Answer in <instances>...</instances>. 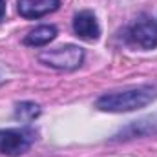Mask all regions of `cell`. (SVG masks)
Returning <instances> with one entry per match:
<instances>
[{"label": "cell", "instance_id": "obj_1", "mask_svg": "<svg viewBox=\"0 0 157 157\" xmlns=\"http://www.w3.org/2000/svg\"><path fill=\"white\" fill-rule=\"evenodd\" d=\"M155 99H157L155 88H152V86H139V88H130V90H124V91L106 93V95L97 99L95 106L101 112L124 113V112H133V110L144 108Z\"/></svg>", "mask_w": 157, "mask_h": 157}, {"label": "cell", "instance_id": "obj_2", "mask_svg": "<svg viewBox=\"0 0 157 157\" xmlns=\"http://www.w3.org/2000/svg\"><path fill=\"white\" fill-rule=\"evenodd\" d=\"M39 60L42 64L57 70H75L84 60V49L75 44H66L55 49H48L39 55Z\"/></svg>", "mask_w": 157, "mask_h": 157}, {"label": "cell", "instance_id": "obj_3", "mask_svg": "<svg viewBox=\"0 0 157 157\" xmlns=\"http://www.w3.org/2000/svg\"><path fill=\"white\" fill-rule=\"evenodd\" d=\"M31 143H33V133L29 130H22V128L0 130V154L2 155H22L31 148Z\"/></svg>", "mask_w": 157, "mask_h": 157}, {"label": "cell", "instance_id": "obj_4", "mask_svg": "<svg viewBox=\"0 0 157 157\" xmlns=\"http://www.w3.org/2000/svg\"><path fill=\"white\" fill-rule=\"evenodd\" d=\"M130 39L143 49H154L157 48V24L146 17L137 20L130 29Z\"/></svg>", "mask_w": 157, "mask_h": 157}, {"label": "cell", "instance_id": "obj_5", "mask_svg": "<svg viewBox=\"0 0 157 157\" xmlns=\"http://www.w3.org/2000/svg\"><path fill=\"white\" fill-rule=\"evenodd\" d=\"M73 31L78 39L93 42L99 39L101 35V28L97 22V17L91 11H80L73 17Z\"/></svg>", "mask_w": 157, "mask_h": 157}, {"label": "cell", "instance_id": "obj_6", "mask_svg": "<svg viewBox=\"0 0 157 157\" xmlns=\"http://www.w3.org/2000/svg\"><path fill=\"white\" fill-rule=\"evenodd\" d=\"M18 13L24 18H40L59 7V0H18Z\"/></svg>", "mask_w": 157, "mask_h": 157}, {"label": "cell", "instance_id": "obj_7", "mask_svg": "<svg viewBox=\"0 0 157 157\" xmlns=\"http://www.w3.org/2000/svg\"><path fill=\"white\" fill-rule=\"evenodd\" d=\"M150 133H157V115L133 121L124 130H121L115 137L117 139H132V137H143V135H150Z\"/></svg>", "mask_w": 157, "mask_h": 157}, {"label": "cell", "instance_id": "obj_8", "mask_svg": "<svg viewBox=\"0 0 157 157\" xmlns=\"http://www.w3.org/2000/svg\"><path fill=\"white\" fill-rule=\"evenodd\" d=\"M57 37V29L53 26H39L35 28L33 31H29L24 39V44L26 46H46L49 44L51 40Z\"/></svg>", "mask_w": 157, "mask_h": 157}, {"label": "cell", "instance_id": "obj_9", "mask_svg": "<svg viewBox=\"0 0 157 157\" xmlns=\"http://www.w3.org/2000/svg\"><path fill=\"white\" fill-rule=\"evenodd\" d=\"M40 113V108L35 102H20L15 110V115L20 121H33Z\"/></svg>", "mask_w": 157, "mask_h": 157}, {"label": "cell", "instance_id": "obj_10", "mask_svg": "<svg viewBox=\"0 0 157 157\" xmlns=\"http://www.w3.org/2000/svg\"><path fill=\"white\" fill-rule=\"evenodd\" d=\"M4 15H6V2L0 0V20L4 18Z\"/></svg>", "mask_w": 157, "mask_h": 157}]
</instances>
